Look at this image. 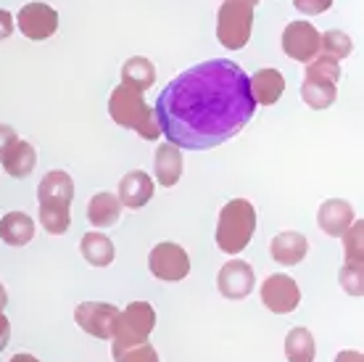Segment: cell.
Instances as JSON below:
<instances>
[{"label": "cell", "instance_id": "1", "mask_svg": "<svg viewBox=\"0 0 364 362\" xmlns=\"http://www.w3.org/2000/svg\"><path fill=\"white\" fill-rule=\"evenodd\" d=\"M248 74L228 58H211L177 74L159 93L154 117L177 148L209 151L235 138L254 119Z\"/></svg>", "mask_w": 364, "mask_h": 362}, {"label": "cell", "instance_id": "2", "mask_svg": "<svg viewBox=\"0 0 364 362\" xmlns=\"http://www.w3.org/2000/svg\"><path fill=\"white\" fill-rule=\"evenodd\" d=\"M74 199V180L64 170H50L37 185V204H40V225L50 236H61L72 225V207Z\"/></svg>", "mask_w": 364, "mask_h": 362}, {"label": "cell", "instance_id": "3", "mask_svg": "<svg viewBox=\"0 0 364 362\" xmlns=\"http://www.w3.org/2000/svg\"><path fill=\"white\" fill-rule=\"evenodd\" d=\"M109 114L119 127L135 130L143 140H159L161 138V130H159V122L154 117V109L146 103L143 93L135 90V88H127V85L114 88V93H111L109 98Z\"/></svg>", "mask_w": 364, "mask_h": 362}, {"label": "cell", "instance_id": "4", "mask_svg": "<svg viewBox=\"0 0 364 362\" xmlns=\"http://www.w3.org/2000/svg\"><path fill=\"white\" fill-rule=\"evenodd\" d=\"M256 233V209L246 199H232L228 201L222 212H219L217 222V246L225 254L235 257L251 244Z\"/></svg>", "mask_w": 364, "mask_h": 362}, {"label": "cell", "instance_id": "5", "mask_svg": "<svg viewBox=\"0 0 364 362\" xmlns=\"http://www.w3.org/2000/svg\"><path fill=\"white\" fill-rule=\"evenodd\" d=\"M156 328V309L148 304V301H132L127 304L124 312H119L117 328H114V336H111V352L119 354L129 349V346L146 344L151 331Z\"/></svg>", "mask_w": 364, "mask_h": 362}, {"label": "cell", "instance_id": "6", "mask_svg": "<svg viewBox=\"0 0 364 362\" xmlns=\"http://www.w3.org/2000/svg\"><path fill=\"white\" fill-rule=\"evenodd\" d=\"M254 32V9L246 3H222L217 14V40L230 51H240Z\"/></svg>", "mask_w": 364, "mask_h": 362}, {"label": "cell", "instance_id": "7", "mask_svg": "<svg viewBox=\"0 0 364 362\" xmlns=\"http://www.w3.org/2000/svg\"><path fill=\"white\" fill-rule=\"evenodd\" d=\"M148 267L154 272L159 281L166 283H177L182 278H188L191 272V257L182 249L180 244H156L148 254Z\"/></svg>", "mask_w": 364, "mask_h": 362}, {"label": "cell", "instance_id": "8", "mask_svg": "<svg viewBox=\"0 0 364 362\" xmlns=\"http://www.w3.org/2000/svg\"><path fill=\"white\" fill-rule=\"evenodd\" d=\"M262 301L274 315H291L301 304V289L285 272H274L262 283Z\"/></svg>", "mask_w": 364, "mask_h": 362}, {"label": "cell", "instance_id": "9", "mask_svg": "<svg viewBox=\"0 0 364 362\" xmlns=\"http://www.w3.org/2000/svg\"><path fill=\"white\" fill-rule=\"evenodd\" d=\"M117 320L119 309L114 304H103V301H82L74 309V323L82 328L85 333L103 338V341H109L111 336H114Z\"/></svg>", "mask_w": 364, "mask_h": 362}, {"label": "cell", "instance_id": "10", "mask_svg": "<svg viewBox=\"0 0 364 362\" xmlns=\"http://www.w3.org/2000/svg\"><path fill=\"white\" fill-rule=\"evenodd\" d=\"M58 29V11L50 9L48 3H27L24 9L18 11V32L29 40H48L50 35H55Z\"/></svg>", "mask_w": 364, "mask_h": 362}, {"label": "cell", "instance_id": "11", "mask_svg": "<svg viewBox=\"0 0 364 362\" xmlns=\"http://www.w3.org/2000/svg\"><path fill=\"white\" fill-rule=\"evenodd\" d=\"M256 286V275L254 267L243 259H230L228 264H222V270L217 275V289L225 299L240 301L246 299L248 294L254 291Z\"/></svg>", "mask_w": 364, "mask_h": 362}, {"label": "cell", "instance_id": "12", "mask_svg": "<svg viewBox=\"0 0 364 362\" xmlns=\"http://www.w3.org/2000/svg\"><path fill=\"white\" fill-rule=\"evenodd\" d=\"M282 51L296 61L309 63L319 53V32L309 21H291L282 29Z\"/></svg>", "mask_w": 364, "mask_h": 362}, {"label": "cell", "instance_id": "13", "mask_svg": "<svg viewBox=\"0 0 364 362\" xmlns=\"http://www.w3.org/2000/svg\"><path fill=\"white\" fill-rule=\"evenodd\" d=\"M156 185L151 180V175L143 170H132L119 180V204L127 209H140L146 207L148 201L154 199Z\"/></svg>", "mask_w": 364, "mask_h": 362}, {"label": "cell", "instance_id": "14", "mask_svg": "<svg viewBox=\"0 0 364 362\" xmlns=\"http://www.w3.org/2000/svg\"><path fill=\"white\" fill-rule=\"evenodd\" d=\"M306 252H309V241L299 230H282V233H277L272 238V244H269L272 259L277 264H282V267L299 264L306 257Z\"/></svg>", "mask_w": 364, "mask_h": 362}, {"label": "cell", "instance_id": "15", "mask_svg": "<svg viewBox=\"0 0 364 362\" xmlns=\"http://www.w3.org/2000/svg\"><path fill=\"white\" fill-rule=\"evenodd\" d=\"M354 222V207L343 199H328L317 212V225L333 238H341Z\"/></svg>", "mask_w": 364, "mask_h": 362}, {"label": "cell", "instance_id": "16", "mask_svg": "<svg viewBox=\"0 0 364 362\" xmlns=\"http://www.w3.org/2000/svg\"><path fill=\"white\" fill-rule=\"evenodd\" d=\"M0 164H3L6 175H11V177H29V175L35 172L37 154H35V148H32V143L16 138V140L9 145V151L3 154Z\"/></svg>", "mask_w": 364, "mask_h": 362}, {"label": "cell", "instance_id": "17", "mask_svg": "<svg viewBox=\"0 0 364 362\" xmlns=\"http://www.w3.org/2000/svg\"><path fill=\"white\" fill-rule=\"evenodd\" d=\"M154 172H156V180L159 185H164V188H172L177 185L182 177V154L180 148L172 143H164L156 148V156H154Z\"/></svg>", "mask_w": 364, "mask_h": 362}, {"label": "cell", "instance_id": "18", "mask_svg": "<svg viewBox=\"0 0 364 362\" xmlns=\"http://www.w3.org/2000/svg\"><path fill=\"white\" fill-rule=\"evenodd\" d=\"M248 85H251V95L256 103L272 106L280 100L282 90H285V77L277 69H259L254 77H248Z\"/></svg>", "mask_w": 364, "mask_h": 362}, {"label": "cell", "instance_id": "19", "mask_svg": "<svg viewBox=\"0 0 364 362\" xmlns=\"http://www.w3.org/2000/svg\"><path fill=\"white\" fill-rule=\"evenodd\" d=\"M35 238V219L24 212H9L0 219V241L9 246H27Z\"/></svg>", "mask_w": 364, "mask_h": 362}, {"label": "cell", "instance_id": "20", "mask_svg": "<svg viewBox=\"0 0 364 362\" xmlns=\"http://www.w3.org/2000/svg\"><path fill=\"white\" fill-rule=\"evenodd\" d=\"M154 82H156V66L151 58H146V56H132V58L124 61V66H122V85L146 93L148 88H154Z\"/></svg>", "mask_w": 364, "mask_h": 362}, {"label": "cell", "instance_id": "21", "mask_svg": "<svg viewBox=\"0 0 364 362\" xmlns=\"http://www.w3.org/2000/svg\"><path fill=\"white\" fill-rule=\"evenodd\" d=\"M80 252H82L85 262L92 264V267H109V264L114 262V254H117L111 238L98 233V230L85 233L82 241H80Z\"/></svg>", "mask_w": 364, "mask_h": 362}, {"label": "cell", "instance_id": "22", "mask_svg": "<svg viewBox=\"0 0 364 362\" xmlns=\"http://www.w3.org/2000/svg\"><path fill=\"white\" fill-rule=\"evenodd\" d=\"M119 217H122V204L114 193H95L87 204V219H90L95 227H111L117 225Z\"/></svg>", "mask_w": 364, "mask_h": 362}, {"label": "cell", "instance_id": "23", "mask_svg": "<svg viewBox=\"0 0 364 362\" xmlns=\"http://www.w3.org/2000/svg\"><path fill=\"white\" fill-rule=\"evenodd\" d=\"M285 357L288 362H314L317 341L309 328H291L285 336Z\"/></svg>", "mask_w": 364, "mask_h": 362}, {"label": "cell", "instance_id": "24", "mask_svg": "<svg viewBox=\"0 0 364 362\" xmlns=\"http://www.w3.org/2000/svg\"><path fill=\"white\" fill-rule=\"evenodd\" d=\"M336 95H338L336 82L306 77L304 85H301V98H304V103H306L309 109H317V111L330 109V106L336 103Z\"/></svg>", "mask_w": 364, "mask_h": 362}, {"label": "cell", "instance_id": "25", "mask_svg": "<svg viewBox=\"0 0 364 362\" xmlns=\"http://www.w3.org/2000/svg\"><path fill=\"white\" fill-rule=\"evenodd\" d=\"M351 48H354L351 37L346 32H341V29H328L325 35H319V51H322V56H328V58L341 61V58L351 56Z\"/></svg>", "mask_w": 364, "mask_h": 362}, {"label": "cell", "instance_id": "26", "mask_svg": "<svg viewBox=\"0 0 364 362\" xmlns=\"http://www.w3.org/2000/svg\"><path fill=\"white\" fill-rule=\"evenodd\" d=\"M343 252H346V264L356 267V270H362V262H364V249H362V238H364V222L362 219H356L351 222L346 233H343Z\"/></svg>", "mask_w": 364, "mask_h": 362}, {"label": "cell", "instance_id": "27", "mask_svg": "<svg viewBox=\"0 0 364 362\" xmlns=\"http://www.w3.org/2000/svg\"><path fill=\"white\" fill-rule=\"evenodd\" d=\"M306 77H314V80H328L336 82L341 80V66H338L336 58H328V56H317L311 58L309 66H306Z\"/></svg>", "mask_w": 364, "mask_h": 362}, {"label": "cell", "instance_id": "28", "mask_svg": "<svg viewBox=\"0 0 364 362\" xmlns=\"http://www.w3.org/2000/svg\"><path fill=\"white\" fill-rule=\"evenodd\" d=\"M114 360L117 362H159V354L151 344H137V346H129L124 352L114 354Z\"/></svg>", "mask_w": 364, "mask_h": 362}, {"label": "cell", "instance_id": "29", "mask_svg": "<svg viewBox=\"0 0 364 362\" xmlns=\"http://www.w3.org/2000/svg\"><path fill=\"white\" fill-rule=\"evenodd\" d=\"M338 281H341V286L346 289V294H351V296H362V291H364L362 270H356V267H351V264H343Z\"/></svg>", "mask_w": 364, "mask_h": 362}, {"label": "cell", "instance_id": "30", "mask_svg": "<svg viewBox=\"0 0 364 362\" xmlns=\"http://www.w3.org/2000/svg\"><path fill=\"white\" fill-rule=\"evenodd\" d=\"M293 6L306 16H317V14H325L333 6V0H293Z\"/></svg>", "mask_w": 364, "mask_h": 362}, {"label": "cell", "instance_id": "31", "mask_svg": "<svg viewBox=\"0 0 364 362\" xmlns=\"http://www.w3.org/2000/svg\"><path fill=\"white\" fill-rule=\"evenodd\" d=\"M16 140V133H14V127L11 125H0V159H3V154L9 151V145Z\"/></svg>", "mask_w": 364, "mask_h": 362}, {"label": "cell", "instance_id": "32", "mask_svg": "<svg viewBox=\"0 0 364 362\" xmlns=\"http://www.w3.org/2000/svg\"><path fill=\"white\" fill-rule=\"evenodd\" d=\"M14 16H11L9 11H3L0 9V40H6V37H11L14 35Z\"/></svg>", "mask_w": 364, "mask_h": 362}, {"label": "cell", "instance_id": "33", "mask_svg": "<svg viewBox=\"0 0 364 362\" xmlns=\"http://www.w3.org/2000/svg\"><path fill=\"white\" fill-rule=\"evenodd\" d=\"M9 341H11V323H9V317L0 312V352H6Z\"/></svg>", "mask_w": 364, "mask_h": 362}, {"label": "cell", "instance_id": "34", "mask_svg": "<svg viewBox=\"0 0 364 362\" xmlns=\"http://www.w3.org/2000/svg\"><path fill=\"white\" fill-rule=\"evenodd\" d=\"M333 362H364V354L356 352V349H343V352L336 354V360Z\"/></svg>", "mask_w": 364, "mask_h": 362}, {"label": "cell", "instance_id": "35", "mask_svg": "<svg viewBox=\"0 0 364 362\" xmlns=\"http://www.w3.org/2000/svg\"><path fill=\"white\" fill-rule=\"evenodd\" d=\"M9 362H40V360H37L35 354H14Z\"/></svg>", "mask_w": 364, "mask_h": 362}, {"label": "cell", "instance_id": "36", "mask_svg": "<svg viewBox=\"0 0 364 362\" xmlns=\"http://www.w3.org/2000/svg\"><path fill=\"white\" fill-rule=\"evenodd\" d=\"M6 304H9V294H6V286L0 283V312L6 309Z\"/></svg>", "mask_w": 364, "mask_h": 362}, {"label": "cell", "instance_id": "37", "mask_svg": "<svg viewBox=\"0 0 364 362\" xmlns=\"http://www.w3.org/2000/svg\"><path fill=\"white\" fill-rule=\"evenodd\" d=\"M230 3H246V6H251V9H254L259 0H230Z\"/></svg>", "mask_w": 364, "mask_h": 362}]
</instances>
